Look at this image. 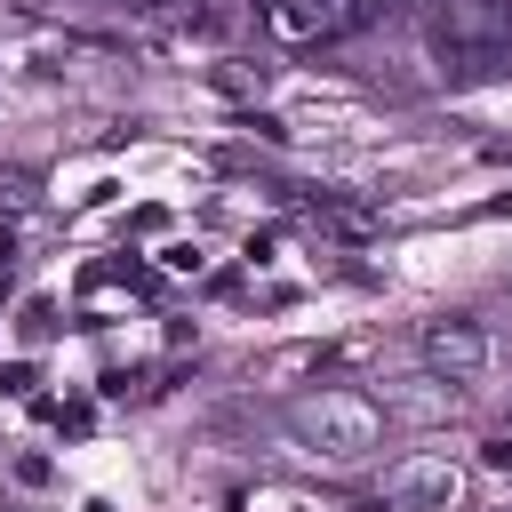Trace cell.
Returning <instances> with one entry per match:
<instances>
[{
  "label": "cell",
  "mask_w": 512,
  "mask_h": 512,
  "mask_svg": "<svg viewBox=\"0 0 512 512\" xmlns=\"http://www.w3.org/2000/svg\"><path fill=\"white\" fill-rule=\"evenodd\" d=\"M432 56L448 80H496L512 64V0H440Z\"/></svg>",
  "instance_id": "1"
},
{
  "label": "cell",
  "mask_w": 512,
  "mask_h": 512,
  "mask_svg": "<svg viewBox=\"0 0 512 512\" xmlns=\"http://www.w3.org/2000/svg\"><path fill=\"white\" fill-rule=\"evenodd\" d=\"M288 432L312 448V456H368L376 448V408L360 392H304L288 408Z\"/></svg>",
  "instance_id": "2"
},
{
  "label": "cell",
  "mask_w": 512,
  "mask_h": 512,
  "mask_svg": "<svg viewBox=\"0 0 512 512\" xmlns=\"http://www.w3.org/2000/svg\"><path fill=\"white\" fill-rule=\"evenodd\" d=\"M416 352H424V368H432L440 384H472V376L488 368V328L464 320V312H440V320L416 328Z\"/></svg>",
  "instance_id": "3"
},
{
  "label": "cell",
  "mask_w": 512,
  "mask_h": 512,
  "mask_svg": "<svg viewBox=\"0 0 512 512\" xmlns=\"http://www.w3.org/2000/svg\"><path fill=\"white\" fill-rule=\"evenodd\" d=\"M456 496H464V472L448 456H408V464L384 472V504L392 512H448Z\"/></svg>",
  "instance_id": "4"
},
{
  "label": "cell",
  "mask_w": 512,
  "mask_h": 512,
  "mask_svg": "<svg viewBox=\"0 0 512 512\" xmlns=\"http://www.w3.org/2000/svg\"><path fill=\"white\" fill-rule=\"evenodd\" d=\"M16 328H24V344H48V336H56V304H48V296H32Z\"/></svg>",
  "instance_id": "5"
},
{
  "label": "cell",
  "mask_w": 512,
  "mask_h": 512,
  "mask_svg": "<svg viewBox=\"0 0 512 512\" xmlns=\"http://www.w3.org/2000/svg\"><path fill=\"white\" fill-rule=\"evenodd\" d=\"M480 464H488V472H512V432H496V440H480Z\"/></svg>",
  "instance_id": "6"
},
{
  "label": "cell",
  "mask_w": 512,
  "mask_h": 512,
  "mask_svg": "<svg viewBox=\"0 0 512 512\" xmlns=\"http://www.w3.org/2000/svg\"><path fill=\"white\" fill-rule=\"evenodd\" d=\"M88 512H112V504H88Z\"/></svg>",
  "instance_id": "7"
}]
</instances>
